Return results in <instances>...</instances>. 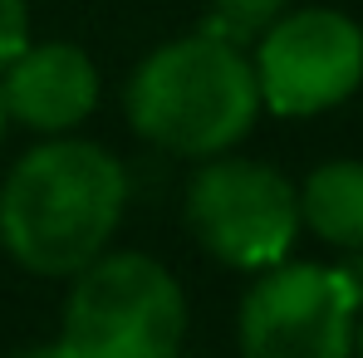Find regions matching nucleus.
I'll use <instances>...</instances> for the list:
<instances>
[{"mask_svg":"<svg viewBox=\"0 0 363 358\" xmlns=\"http://www.w3.org/2000/svg\"><path fill=\"white\" fill-rule=\"evenodd\" d=\"M123 211L128 172L118 157L99 142L55 133L30 147L0 186V245L30 275L69 280L108 250Z\"/></svg>","mask_w":363,"mask_h":358,"instance_id":"nucleus-1","label":"nucleus"},{"mask_svg":"<svg viewBox=\"0 0 363 358\" xmlns=\"http://www.w3.org/2000/svg\"><path fill=\"white\" fill-rule=\"evenodd\" d=\"M300 226L339 250H363V162L334 157L304 177Z\"/></svg>","mask_w":363,"mask_h":358,"instance_id":"nucleus-8","label":"nucleus"},{"mask_svg":"<svg viewBox=\"0 0 363 358\" xmlns=\"http://www.w3.org/2000/svg\"><path fill=\"white\" fill-rule=\"evenodd\" d=\"M0 142H5V99H0Z\"/></svg>","mask_w":363,"mask_h":358,"instance_id":"nucleus-12","label":"nucleus"},{"mask_svg":"<svg viewBox=\"0 0 363 358\" xmlns=\"http://www.w3.org/2000/svg\"><path fill=\"white\" fill-rule=\"evenodd\" d=\"M285 10H290V0H211L206 30L231 40V45H255Z\"/></svg>","mask_w":363,"mask_h":358,"instance_id":"nucleus-9","label":"nucleus"},{"mask_svg":"<svg viewBox=\"0 0 363 358\" xmlns=\"http://www.w3.org/2000/svg\"><path fill=\"white\" fill-rule=\"evenodd\" d=\"M60 354L69 358H172L186 334L177 275L143 250H99L69 275Z\"/></svg>","mask_w":363,"mask_h":358,"instance_id":"nucleus-3","label":"nucleus"},{"mask_svg":"<svg viewBox=\"0 0 363 358\" xmlns=\"http://www.w3.org/2000/svg\"><path fill=\"white\" fill-rule=\"evenodd\" d=\"M30 45V10L25 0H0V69Z\"/></svg>","mask_w":363,"mask_h":358,"instance_id":"nucleus-10","label":"nucleus"},{"mask_svg":"<svg viewBox=\"0 0 363 358\" xmlns=\"http://www.w3.org/2000/svg\"><path fill=\"white\" fill-rule=\"evenodd\" d=\"M5 118H15L30 133H74L99 104V69L94 60L69 45V40H45L25 45L15 60L5 64Z\"/></svg>","mask_w":363,"mask_h":358,"instance_id":"nucleus-7","label":"nucleus"},{"mask_svg":"<svg viewBox=\"0 0 363 358\" xmlns=\"http://www.w3.org/2000/svg\"><path fill=\"white\" fill-rule=\"evenodd\" d=\"M186 226L221 265L265 270L290 255L300 231V186L250 157H201L186 181Z\"/></svg>","mask_w":363,"mask_h":358,"instance_id":"nucleus-4","label":"nucleus"},{"mask_svg":"<svg viewBox=\"0 0 363 358\" xmlns=\"http://www.w3.org/2000/svg\"><path fill=\"white\" fill-rule=\"evenodd\" d=\"M260 104L280 118H309L344 104L363 84V30L329 5L285 10L255 40Z\"/></svg>","mask_w":363,"mask_h":358,"instance_id":"nucleus-6","label":"nucleus"},{"mask_svg":"<svg viewBox=\"0 0 363 358\" xmlns=\"http://www.w3.org/2000/svg\"><path fill=\"white\" fill-rule=\"evenodd\" d=\"M354 344L363 349V309H359V329H354Z\"/></svg>","mask_w":363,"mask_h":358,"instance_id":"nucleus-11","label":"nucleus"},{"mask_svg":"<svg viewBox=\"0 0 363 358\" xmlns=\"http://www.w3.org/2000/svg\"><path fill=\"white\" fill-rule=\"evenodd\" d=\"M363 285L334 265H265L241 299V349L250 358H344L354 349Z\"/></svg>","mask_w":363,"mask_h":358,"instance_id":"nucleus-5","label":"nucleus"},{"mask_svg":"<svg viewBox=\"0 0 363 358\" xmlns=\"http://www.w3.org/2000/svg\"><path fill=\"white\" fill-rule=\"evenodd\" d=\"M260 113V84L241 45L196 30L157 45L128 79V123L172 157L231 152Z\"/></svg>","mask_w":363,"mask_h":358,"instance_id":"nucleus-2","label":"nucleus"}]
</instances>
